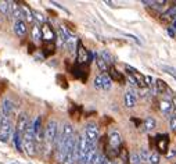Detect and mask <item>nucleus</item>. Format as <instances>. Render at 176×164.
<instances>
[{
    "label": "nucleus",
    "instance_id": "c85d7f7f",
    "mask_svg": "<svg viewBox=\"0 0 176 164\" xmlns=\"http://www.w3.org/2000/svg\"><path fill=\"white\" fill-rule=\"evenodd\" d=\"M138 153H139V156H140V157H141V160H143L144 163H146V161H148L150 153H148V150H147V149H140Z\"/></svg>",
    "mask_w": 176,
    "mask_h": 164
},
{
    "label": "nucleus",
    "instance_id": "e433bc0d",
    "mask_svg": "<svg viewBox=\"0 0 176 164\" xmlns=\"http://www.w3.org/2000/svg\"><path fill=\"white\" fill-rule=\"evenodd\" d=\"M4 88H6V85H4V84H2V82H0V95H2V92L4 91Z\"/></svg>",
    "mask_w": 176,
    "mask_h": 164
},
{
    "label": "nucleus",
    "instance_id": "9d476101",
    "mask_svg": "<svg viewBox=\"0 0 176 164\" xmlns=\"http://www.w3.org/2000/svg\"><path fill=\"white\" fill-rule=\"evenodd\" d=\"M28 122H29V118H28V114H27V113H21V114L18 116V118H17V125H15V132H18V134L24 135L25 129H27V127H28Z\"/></svg>",
    "mask_w": 176,
    "mask_h": 164
},
{
    "label": "nucleus",
    "instance_id": "a211bd4d",
    "mask_svg": "<svg viewBox=\"0 0 176 164\" xmlns=\"http://www.w3.org/2000/svg\"><path fill=\"white\" fill-rule=\"evenodd\" d=\"M155 125H157V122H155V120L152 118V117H146L143 121V129L144 132H151V131L155 129Z\"/></svg>",
    "mask_w": 176,
    "mask_h": 164
},
{
    "label": "nucleus",
    "instance_id": "6ab92c4d",
    "mask_svg": "<svg viewBox=\"0 0 176 164\" xmlns=\"http://www.w3.org/2000/svg\"><path fill=\"white\" fill-rule=\"evenodd\" d=\"M43 53H45L46 57L53 56L54 53H56V45H54V42H45L43 43Z\"/></svg>",
    "mask_w": 176,
    "mask_h": 164
},
{
    "label": "nucleus",
    "instance_id": "473e14b6",
    "mask_svg": "<svg viewBox=\"0 0 176 164\" xmlns=\"http://www.w3.org/2000/svg\"><path fill=\"white\" fill-rule=\"evenodd\" d=\"M144 84H146V88H150L152 85V78L148 75H144Z\"/></svg>",
    "mask_w": 176,
    "mask_h": 164
},
{
    "label": "nucleus",
    "instance_id": "a19ab883",
    "mask_svg": "<svg viewBox=\"0 0 176 164\" xmlns=\"http://www.w3.org/2000/svg\"><path fill=\"white\" fill-rule=\"evenodd\" d=\"M0 120H2V117H0Z\"/></svg>",
    "mask_w": 176,
    "mask_h": 164
},
{
    "label": "nucleus",
    "instance_id": "f257e3e1",
    "mask_svg": "<svg viewBox=\"0 0 176 164\" xmlns=\"http://www.w3.org/2000/svg\"><path fill=\"white\" fill-rule=\"evenodd\" d=\"M83 135L86 138L87 143H89L92 147H97V142H99V138H100V134H99V125L96 122H87L85 125V131H83Z\"/></svg>",
    "mask_w": 176,
    "mask_h": 164
},
{
    "label": "nucleus",
    "instance_id": "39448f33",
    "mask_svg": "<svg viewBox=\"0 0 176 164\" xmlns=\"http://www.w3.org/2000/svg\"><path fill=\"white\" fill-rule=\"evenodd\" d=\"M155 147H157L158 153L167 155L169 150V136L168 135H158L155 138Z\"/></svg>",
    "mask_w": 176,
    "mask_h": 164
},
{
    "label": "nucleus",
    "instance_id": "7c9ffc66",
    "mask_svg": "<svg viewBox=\"0 0 176 164\" xmlns=\"http://www.w3.org/2000/svg\"><path fill=\"white\" fill-rule=\"evenodd\" d=\"M169 127L173 132H176V116H172L170 117V121H169Z\"/></svg>",
    "mask_w": 176,
    "mask_h": 164
},
{
    "label": "nucleus",
    "instance_id": "b1692460",
    "mask_svg": "<svg viewBox=\"0 0 176 164\" xmlns=\"http://www.w3.org/2000/svg\"><path fill=\"white\" fill-rule=\"evenodd\" d=\"M21 9H22V18H25L28 22H32L33 21V14H32V11H31L29 9H28L27 6H21Z\"/></svg>",
    "mask_w": 176,
    "mask_h": 164
},
{
    "label": "nucleus",
    "instance_id": "9b49d317",
    "mask_svg": "<svg viewBox=\"0 0 176 164\" xmlns=\"http://www.w3.org/2000/svg\"><path fill=\"white\" fill-rule=\"evenodd\" d=\"M71 73L72 75L75 76V78H79L81 81H86L87 79V75H89V68H85V65H74V67L71 68Z\"/></svg>",
    "mask_w": 176,
    "mask_h": 164
},
{
    "label": "nucleus",
    "instance_id": "72a5a7b5",
    "mask_svg": "<svg viewBox=\"0 0 176 164\" xmlns=\"http://www.w3.org/2000/svg\"><path fill=\"white\" fill-rule=\"evenodd\" d=\"M57 79H58V81L61 82L60 85L63 86V88H68V85H67V81H65V78H64V76H61V75H58L57 76Z\"/></svg>",
    "mask_w": 176,
    "mask_h": 164
},
{
    "label": "nucleus",
    "instance_id": "cd10ccee",
    "mask_svg": "<svg viewBox=\"0 0 176 164\" xmlns=\"http://www.w3.org/2000/svg\"><path fill=\"white\" fill-rule=\"evenodd\" d=\"M0 11L3 14H10V2H0Z\"/></svg>",
    "mask_w": 176,
    "mask_h": 164
},
{
    "label": "nucleus",
    "instance_id": "dca6fc26",
    "mask_svg": "<svg viewBox=\"0 0 176 164\" xmlns=\"http://www.w3.org/2000/svg\"><path fill=\"white\" fill-rule=\"evenodd\" d=\"M136 103H138L136 92L132 91V89H129V91L125 93V106L128 107V109H132V107L136 106Z\"/></svg>",
    "mask_w": 176,
    "mask_h": 164
},
{
    "label": "nucleus",
    "instance_id": "c9c22d12",
    "mask_svg": "<svg viewBox=\"0 0 176 164\" xmlns=\"http://www.w3.org/2000/svg\"><path fill=\"white\" fill-rule=\"evenodd\" d=\"M172 104H173V116H176V97H173Z\"/></svg>",
    "mask_w": 176,
    "mask_h": 164
},
{
    "label": "nucleus",
    "instance_id": "f8f14e48",
    "mask_svg": "<svg viewBox=\"0 0 176 164\" xmlns=\"http://www.w3.org/2000/svg\"><path fill=\"white\" fill-rule=\"evenodd\" d=\"M108 76L111 78V81H115V82H119L121 85H125V76H123L122 73H119V71L116 70L114 65H110L108 67Z\"/></svg>",
    "mask_w": 176,
    "mask_h": 164
},
{
    "label": "nucleus",
    "instance_id": "6e6552de",
    "mask_svg": "<svg viewBox=\"0 0 176 164\" xmlns=\"http://www.w3.org/2000/svg\"><path fill=\"white\" fill-rule=\"evenodd\" d=\"M107 138H108V146L115 150H119V147L122 146V138H121L119 132L118 131H111Z\"/></svg>",
    "mask_w": 176,
    "mask_h": 164
},
{
    "label": "nucleus",
    "instance_id": "1a4fd4ad",
    "mask_svg": "<svg viewBox=\"0 0 176 164\" xmlns=\"http://www.w3.org/2000/svg\"><path fill=\"white\" fill-rule=\"evenodd\" d=\"M40 32H42V39L45 40V42H54V39H56V32H54V29L51 28L50 24L45 22V24L42 25V28H40Z\"/></svg>",
    "mask_w": 176,
    "mask_h": 164
},
{
    "label": "nucleus",
    "instance_id": "c756f323",
    "mask_svg": "<svg viewBox=\"0 0 176 164\" xmlns=\"http://www.w3.org/2000/svg\"><path fill=\"white\" fill-rule=\"evenodd\" d=\"M32 14H33V17L36 18V21L42 22V24H45V22H46V20H45V17H43V14H40L39 11H32Z\"/></svg>",
    "mask_w": 176,
    "mask_h": 164
},
{
    "label": "nucleus",
    "instance_id": "f03ea898",
    "mask_svg": "<svg viewBox=\"0 0 176 164\" xmlns=\"http://www.w3.org/2000/svg\"><path fill=\"white\" fill-rule=\"evenodd\" d=\"M57 134H58V122H57L56 120H50L45 128V136H43V140L46 142L49 149H50L51 146L54 145V142H56Z\"/></svg>",
    "mask_w": 176,
    "mask_h": 164
},
{
    "label": "nucleus",
    "instance_id": "aec40b11",
    "mask_svg": "<svg viewBox=\"0 0 176 164\" xmlns=\"http://www.w3.org/2000/svg\"><path fill=\"white\" fill-rule=\"evenodd\" d=\"M118 157H119V160L122 161L123 164L129 163V150H128V147H126L123 143H122V146L119 147V155H118Z\"/></svg>",
    "mask_w": 176,
    "mask_h": 164
},
{
    "label": "nucleus",
    "instance_id": "393cba45",
    "mask_svg": "<svg viewBox=\"0 0 176 164\" xmlns=\"http://www.w3.org/2000/svg\"><path fill=\"white\" fill-rule=\"evenodd\" d=\"M14 143H15V147H17L18 152H22V135L18 134V132H14Z\"/></svg>",
    "mask_w": 176,
    "mask_h": 164
},
{
    "label": "nucleus",
    "instance_id": "58836bf2",
    "mask_svg": "<svg viewBox=\"0 0 176 164\" xmlns=\"http://www.w3.org/2000/svg\"><path fill=\"white\" fill-rule=\"evenodd\" d=\"M29 52H31V53L33 52V45H29Z\"/></svg>",
    "mask_w": 176,
    "mask_h": 164
},
{
    "label": "nucleus",
    "instance_id": "4468645a",
    "mask_svg": "<svg viewBox=\"0 0 176 164\" xmlns=\"http://www.w3.org/2000/svg\"><path fill=\"white\" fill-rule=\"evenodd\" d=\"M160 110L162 111V114H164L165 117H172L173 116V104L170 100H161L160 102Z\"/></svg>",
    "mask_w": 176,
    "mask_h": 164
},
{
    "label": "nucleus",
    "instance_id": "ddd939ff",
    "mask_svg": "<svg viewBox=\"0 0 176 164\" xmlns=\"http://www.w3.org/2000/svg\"><path fill=\"white\" fill-rule=\"evenodd\" d=\"M2 113H3L4 118H9L14 114V103H13L10 99H4L3 103H2Z\"/></svg>",
    "mask_w": 176,
    "mask_h": 164
},
{
    "label": "nucleus",
    "instance_id": "423d86ee",
    "mask_svg": "<svg viewBox=\"0 0 176 164\" xmlns=\"http://www.w3.org/2000/svg\"><path fill=\"white\" fill-rule=\"evenodd\" d=\"M111 78L108 76V74H100L94 78V88L97 89H103V91H107L111 88Z\"/></svg>",
    "mask_w": 176,
    "mask_h": 164
},
{
    "label": "nucleus",
    "instance_id": "20e7f679",
    "mask_svg": "<svg viewBox=\"0 0 176 164\" xmlns=\"http://www.w3.org/2000/svg\"><path fill=\"white\" fill-rule=\"evenodd\" d=\"M76 64L78 65H85L90 61V54H89V50L83 46V43L79 40L78 42V50H76Z\"/></svg>",
    "mask_w": 176,
    "mask_h": 164
},
{
    "label": "nucleus",
    "instance_id": "4c0bfd02",
    "mask_svg": "<svg viewBox=\"0 0 176 164\" xmlns=\"http://www.w3.org/2000/svg\"><path fill=\"white\" fill-rule=\"evenodd\" d=\"M172 28L176 31V20H173V22H172Z\"/></svg>",
    "mask_w": 176,
    "mask_h": 164
},
{
    "label": "nucleus",
    "instance_id": "ea45409f",
    "mask_svg": "<svg viewBox=\"0 0 176 164\" xmlns=\"http://www.w3.org/2000/svg\"><path fill=\"white\" fill-rule=\"evenodd\" d=\"M11 164H20V163H17V161H14V163H11Z\"/></svg>",
    "mask_w": 176,
    "mask_h": 164
},
{
    "label": "nucleus",
    "instance_id": "f704fd0d",
    "mask_svg": "<svg viewBox=\"0 0 176 164\" xmlns=\"http://www.w3.org/2000/svg\"><path fill=\"white\" fill-rule=\"evenodd\" d=\"M175 156H176V149H173V150H170V152L167 153V157L168 158H172V157H175Z\"/></svg>",
    "mask_w": 176,
    "mask_h": 164
},
{
    "label": "nucleus",
    "instance_id": "2eb2a0df",
    "mask_svg": "<svg viewBox=\"0 0 176 164\" xmlns=\"http://www.w3.org/2000/svg\"><path fill=\"white\" fill-rule=\"evenodd\" d=\"M18 2H10V13L17 21H22V9Z\"/></svg>",
    "mask_w": 176,
    "mask_h": 164
},
{
    "label": "nucleus",
    "instance_id": "4be33fe9",
    "mask_svg": "<svg viewBox=\"0 0 176 164\" xmlns=\"http://www.w3.org/2000/svg\"><path fill=\"white\" fill-rule=\"evenodd\" d=\"M155 86V92L157 93H164L165 91H168V85H167V82L162 81V79H157L154 84Z\"/></svg>",
    "mask_w": 176,
    "mask_h": 164
},
{
    "label": "nucleus",
    "instance_id": "2f4dec72",
    "mask_svg": "<svg viewBox=\"0 0 176 164\" xmlns=\"http://www.w3.org/2000/svg\"><path fill=\"white\" fill-rule=\"evenodd\" d=\"M148 89L150 88H140V89H139V95H140V97H147V96H148Z\"/></svg>",
    "mask_w": 176,
    "mask_h": 164
},
{
    "label": "nucleus",
    "instance_id": "a878e982",
    "mask_svg": "<svg viewBox=\"0 0 176 164\" xmlns=\"http://www.w3.org/2000/svg\"><path fill=\"white\" fill-rule=\"evenodd\" d=\"M160 160H161V157H160V153L158 152H154L150 155L148 157V163L150 164H160Z\"/></svg>",
    "mask_w": 176,
    "mask_h": 164
},
{
    "label": "nucleus",
    "instance_id": "7ed1b4c3",
    "mask_svg": "<svg viewBox=\"0 0 176 164\" xmlns=\"http://www.w3.org/2000/svg\"><path fill=\"white\" fill-rule=\"evenodd\" d=\"M11 132H13L11 121L9 118L2 117V120H0V140L2 142H9L10 136H11Z\"/></svg>",
    "mask_w": 176,
    "mask_h": 164
},
{
    "label": "nucleus",
    "instance_id": "0eeeda50",
    "mask_svg": "<svg viewBox=\"0 0 176 164\" xmlns=\"http://www.w3.org/2000/svg\"><path fill=\"white\" fill-rule=\"evenodd\" d=\"M33 136H35V142L40 143L43 142V136H45V128L42 127V117L33 121Z\"/></svg>",
    "mask_w": 176,
    "mask_h": 164
},
{
    "label": "nucleus",
    "instance_id": "412c9836",
    "mask_svg": "<svg viewBox=\"0 0 176 164\" xmlns=\"http://www.w3.org/2000/svg\"><path fill=\"white\" fill-rule=\"evenodd\" d=\"M96 64H97V67H99V70L101 71V74H107L108 73V65L107 63H105L104 60H103L100 56H96Z\"/></svg>",
    "mask_w": 176,
    "mask_h": 164
},
{
    "label": "nucleus",
    "instance_id": "bb28decb",
    "mask_svg": "<svg viewBox=\"0 0 176 164\" xmlns=\"http://www.w3.org/2000/svg\"><path fill=\"white\" fill-rule=\"evenodd\" d=\"M130 164H144V161L141 160V157L139 156V153H133L130 156V160H129Z\"/></svg>",
    "mask_w": 176,
    "mask_h": 164
},
{
    "label": "nucleus",
    "instance_id": "f3484780",
    "mask_svg": "<svg viewBox=\"0 0 176 164\" xmlns=\"http://www.w3.org/2000/svg\"><path fill=\"white\" fill-rule=\"evenodd\" d=\"M14 32L17 36L20 38H24L25 35H27L28 32V28H27V24H25V21L22 20V21H15L14 24Z\"/></svg>",
    "mask_w": 176,
    "mask_h": 164
},
{
    "label": "nucleus",
    "instance_id": "5701e85b",
    "mask_svg": "<svg viewBox=\"0 0 176 164\" xmlns=\"http://www.w3.org/2000/svg\"><path fill=\"white\" fill-rule=\"evenodd\" d=\"M31 35H32V39L35 40V42H38V40L42 39V32H40V28L38 27V25H33L32 29H31Z\"/></svg>",
    "mask_w": 176,
    "mask_h": 164
}]
</instances>
